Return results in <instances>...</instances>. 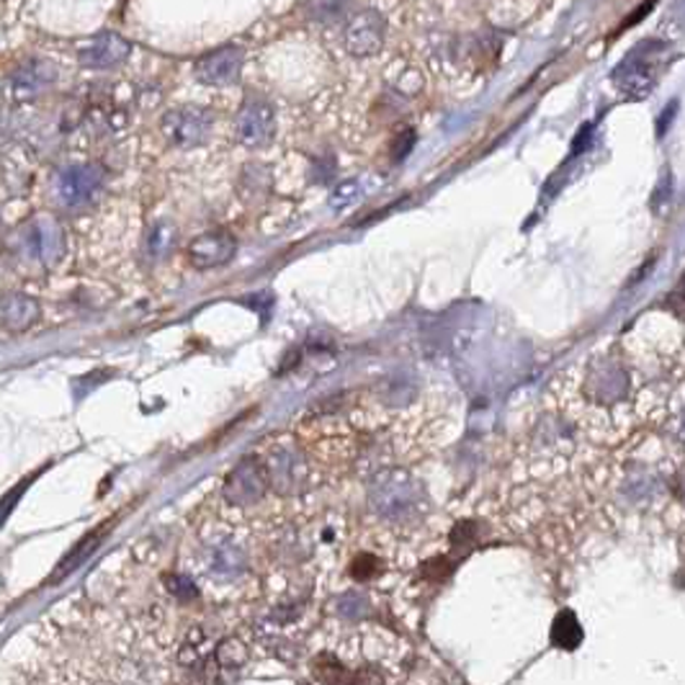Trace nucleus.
I'll return each mask as SVG.
<instances>
[{
	"label": "nucleus",
	"mask_w": 685,
	"mask_h": 685,
	"mask_svg": "<svg viewBox=\"0 0 685 685\" xmlns=\"http://www.w3.org/2000/svg\"><path fill=\"white\" fill-rule=\"evenodd\" d=\"M670 65V45L660 39L639 41L624 60L619 62L611 80L626 99H645Z\"/></svg>",
	"instance_id": "obj_1"
},
{
	"label": "nucleus",
	"mask_w": 685,
	"mask_h": 685,
	"mask_svg": "<svg viewBox=\"0 0 685 685\" xmlns=\"http://www.w3.org/2000/svg\"><path fill=\"white\" fill-rule=\"evenodd\" d=\"M386 37V21L379 11L364 9L345 21L343 29V41L345 50H348L353 58H369V54H377L382 50Z\"/></svg>",
	"instance_id": "obj_2"
},
{
	"label": "nucleus",
	"mask_w": 685,
	"mask_h": 685,
	"mask_svg": "<svg viewBox=\"0 0 685 685\" xmlns=\"http://www.w3.org/2000/svg\"><path fill=\"white\" fill-rule=\"evenodd\" d=\"M212 129V114L204 109H176L163 116V131L165 137L176 144V148H196L206 140Z\"/></svg>",
	"instance_id": "obj_3"
},
{
	"label": "nucleus",
	"mask_w": 685,
	"mask_h": 685,
	"mask_svg": "<svg viewBox=\"0 0 685 685\" xmlns=\"http://www.w3.org/2000/svg\"><path fill=\"white\" fill-rule=\"evenodd\" d=\"M276 129V114L274 106L266 99H258V96H251L245 103H242L240 114H238V137L248 148H261L274 137Z\"/></svg>",
	"instance_id": "obj_4"
},
{
	"label": "nucleus",
	"mask_w": 685,
	"mask_h": 685,
	"mask_svg": "<svg viewBox=\"0 0 685 685\" xmlns=\"http://www.w3.org/2000/svg\"><path fill=\"white\" fill-rule=\"evenodd\" d=\"M103 186V173L96 165H73L62 170L58 178V196L65 206H80L99 193Z\"/></svg>",
	"instance_id": "obj_5"
},
{
	"label": "nucleus",
	"mask_w": 685,
	"mask_h": 685,
	"mask_svg": "<svg viewBox=\"0 0 685 685\" xmlns=\"http://www.w3.org/2000/svg\"><path fill=\"white\" fill-rule=\"evenodd\" d=\"M242 60H245V54H242L240 47H219V50L204 54L196 62V78L204 86H232L240 78Z\"/></svg>",
	"instance_id": "obj_6"
},
{
	"label": "nucleus",
	"mask_w": 685,
	"mask_h": 685,
	"mask_svg": "<svg viewBox=\"0 0 685 685\" xmlns=\"http://www.w3.org/2000/svg\"><path fill=\"white\" fill-rule=\"evenodd\" d=\"M131 54V45L119 34H99L83 47L78 60L83 67L88 71H112V67H119L124 60Z\"/></svg>",
	"instance_id": "obj_7"
},
{
	"label": "nucleus",
	"mask_w": 685,
	"mask_h": 685,
	"mask_svg": "<svg viewBox=\"0 0 685 685\" xmlns=\"http://www.w3.org/2000/svg\"><path fill=\"white\" fill-rule=\"evenodd\" d=\"M232 255H234V240H232V234L225 230L199 234L189 248V258L196 268L223 266V263L232 258Z\"/></svg>",
	"instance_id": "obj_8"
},
{
	"label": "nucleus",
	"mask_w": 685,
	"mask_h": 685,
	"mask_svg": "<svg viewBox=\"0 0 685 685\" xmlns=\"http://www.w3.org/2000/svg\"><path fill=\"white\" fill-rule=\"evenodd\" d=\"M24 248L29 258L52 263L62 253V230L50 219H39L24 234Z\"/></svg>",
	"instance_id": "obj_9"
},
{
	"label": "nucleus",
	"mask_w": 685,
	"mask_h": 685,
	"mask_svg": "<svg viewBox=\"0 0 685 685\" xmlns=\"http://www.w3.org/2000/svg\"><path fill=\"white\" fill-rule=\"evenodd\" d=\"M54 78H58V71L52 67V62L31 60L13 73L11 88L18 99H31V96L47 91L54 83Z\"/></svg>",
	"instance_id": "obj_10"
},
{
	"label": "nucleus",
	"mask_w": 685,
	"mask_h": 685,
	"mask_svg": "<svg viewBox=\"0 0 685 685\" xmlns=\"http://www.w3.org/2000/svg\"><path fill=\"white\" fill-rule=\"evenodd\" d=\"M39 317V302L26 294H11L0 302V325L11 333L29 330Z\"/></svg>",
	"instance_id": "obj_11"
},
{
	"label": "nucleus",
	"mask_w": 685,
	"mask_h": 685,
	"mask_svg": "<svg viewBox=\"0 0 685 685\" xmlns=\"http://www.w3.org/2000/svg\"><path fill=\"white\" fill-rule=\"evenodd\" d=\"M583 626L572 611H562L551 626V645L559 649H578L583 645Z\"/></svg>",
	"instance_id": "obj_12"
},
{
	"label": "nucleus",
	"mask_w": 685,
	"mask_h": 685,
	"mask_svg": "<svg viewBox=\"0 0 685 685\" xmlns=\"http://www.w3.org/2000/svg\"><path fill=\"white\" fill-rule=\"evenodd\" d=\"M356 183H343V186H338V191H335V196H333V204L335 206H345V204H351L353 199H356Z\"/></svg>",
	"instance_id": "obj_13"
}]
</instances>
